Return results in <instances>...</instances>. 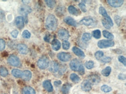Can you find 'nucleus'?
I'll return each mask as SVG.
<instances>
[{
	"mask_svg": "<svg viewBox=\"0 0 126 94\" xmlns=\"http://www.w3.org/2000/svg\"><path fill=\"white\" fill-rule=\"evenodd\" d=\"M102 33H103V36H104L105 38H107V39L111 40V39H113L114 38L113 35L112 33L109 32V31H106V30H104V31H103Z\"/></svg>",
	"mask_w": 126,
	"mask_h": 94,
	"instance_id": "cd10ccee",
	"label": "nucleus"
},
{
	"mask_svg": "<svg viewBox=\"0 0 126 94\" xmlns=\"http://www.w3.org/2000/svg\"><path fill=\"white\" fill-rule=\"evenodd\" d=\"M49 65V60L47 57L43 56L40 58L37 62L38 68L41 69H46Z\"/></svg>",
	"mask_w": 126,
	"mask_h": 94,
	"instance_id": "f03ea898",
	"label": "nucleus"
},
{
	"mask_svg": "<svg viewBox=\"0 0 126 94\" xmlns=\"http://www.w3.org/2000/svg\"><path fill=\"white\" fill-rule=\"evenodd\" d=\"M114 42L112 40H101L98 42V46L100 49H106L114 46Z\"/></svg>",
	"mask_w": 126,
	"mask_h": 94,
	"instance_id": "7ed1b4c3",
	"label": "nucleus"
},
{
	"mask_svg": "<svg viewBox=\"0 0 126 94\" xmlns=\"http://www.w3.org/2000/svg\"><path fill=\"white\" fill-rule=\"evenodd\" d=\"M111 60H112V58L109 57H104V58H103L102 59H101V61L102 63H109V62L111 61Z\"/></svg>",
	"mask_w": 126,
	"mask_h": 94,
	"instance_id": "79ce46f5",
	"label": "nucleus"
},
{
	"mask_svg": "<svg viewBox=\"0 0 126 94\" xmlns=\"http://www.w3.org/2000/svg\"><path fill=\"white\" fill-rule=\"evenodd\" d=\"M79 74H81V75H83L85 73V69H84V67L83 66V65L81 64V65L80 66V68L78 70Z\"/></svg>",
	"mask_w": 126,
	"mask_h": 94,
	"instance_id": "a18cd8bd",
	"label": "nucleus"
},
{
	"mask_svg": "<svg viewBox=\"0 0 126 94\" xmlns=\"http://www.w3.org/2000/svg\"><path fill=\"white\" fill-rule=\"evenodd\" d=\"M62 84V82H61V81L59 80V81H56V82H54V84L55 86H58V85H61V84Z\"/></svg>",
	"mask_w": 126,
	"mask_h": 94,
	"instance_id": "3c124183",
	"label": "nucleus"
},
{
	"mask_svg": "<svg viewBox=\"0 0 126 94\" xmlns=\"http://www.w3.org/2000/svg\"><path fill=\"white\" fill-rule=\"evenodd\" d=\"M43 87L46 89L48 92H51L53 91V86L49 80H46L43 82Z\"/></svg>",
	"mask_w": 126,
	"mask_h": 94,
	"instance_id": "aec40b11",
	"label": "nucleus"
},
{
	"mask_svg": "<svg viewBox=\"0 0 126 94\" xmlns=\"http://www.w3.org/2000/svg\"><path fill=\"white\" fill-rule=\"evenodd\" d=\"M99 13L101 14L102 16L104 17V18H106V17L109 16L108 15L106 9H105L103 6H101V7L99 8Z\"/></svg>",
	"mask_w": 126,
	"mask_h": 94,
	"instance_id": "7c9ffc66",
	"label": "nucleus"
},
{
	"mask_svg": "<svg viewBox=\"0 0 126 94\" xmlns=\"http://www.w3.org/2000/svg\"><path fill=\"white\" fill-rule=\"evenodd\" d=\"M70 79L73 82L75 83H78L80 81V78L76 73H72V74H71L70 76Z\"/></svg>",
	"mask_w": 126,
	"mask_h": 94,
	"instance_id": "bb28decb",
	"label": "nucleus"
},
{
	"mask_svg": "<svg viewBox=\"0 0 126 94\" xmlns=\"http://www.w3.org/2000/svg\"><path fill=\"white\" fill-rule=\"evenodd\" d=\"M80 65V62L77 59H73L70 63V69L74 71H78Z\"/></svg>",
	"mask_w": 126,
	"mask_h": 94,
	"instance_id": "9d476101",
	"label": "nucleus"
},
{
	"mask_svg": "<svg viewBox=\"0 0 126 94\" xmlns=\"http://www.w3.org/2000/svg\"><path fill=\"white\" fill-rule=\"evenodd\" d=\"M32 12V9L30 6L26 5H21L20 7L19 8L18 12L20 15L25 16H26L28 15L29 13H31Z\"/></svg>",
	"mask_w": 126,
	"mask_h": 94,
	"instance_id": "39448f33",
	"label": "nucleus"
},
{
	"mask_svg": "<svg viewBox=\"0 0 126 94\" xmlns=\"http://www.w3.org/2000/svg\"><path fill=\"white\" fill-rule=\"evenodd\" d=\"M72 51H73V52L75 53V55H76L77 56L80 57V58H84L85 56L84 52L83 51L81 50L80 49L77 47L76 46H74V47H73Z\"/></svg>",
	"mask_w": 126,
	"mask_h": 94,
	"instance_id": "dca6fc26",
	"label": "nucleus"
},
{
	"mask_svg": "<svg viewBox=\"0 0 126 94\" xmlns=\"http://www.w3.org/2000/svg\"><path fill=\"white\" fill-rule=\"evenodd\" d=\"M70 44L69 41H64L62 43V47L64 50H68L70 48Z\"/></svg>",
	"mask_w": 126,
	"mask_h": 94,
	"instance_id": "4c0bfd02",
	"label": "nucleus"
},
{
	"mask_svg": "<svg viewBox=\"0 0 126 94\" xmlns=\"http://www.w3.org/2000/svg\"><path fill=\"white\" fill-rule=\"evenodd\" d=\"M17 49L21 54H26L28 52V47L25 44L20 43L17 44Z\"/></svg>",
	"mask_w": 126,
	"mask_h": 94,
	"instance_id": "4468645a",
	"label": "nucleus"
},
{
	"mask_svg": "<svg viewBox=\"0 0 126 94\" xmlns=\"http://www.w3.org/2000/svg\"><path fill=\"white\" fill-rule=\"evenodd\" d=\"M104 55V54H103V52H102V51H98L95 53V58H96V60H99L102 58Z\"/></svg>",
	"mask_w": 126,
	"mask_h": 94,
	"instance_id": "e433bc0d",
	"label": "nucleus"
},
{
	"mask_svg": "<svg viewBox=\"0 0 126 94\" xmlns=\"http://www.w3.org/2000/svg\"><path fill=\"white\" fill-rule=\"evenodd\" d=\"M56 13L58 15H63L64 13V11H65V9H64V8L63 6H58L57 8L56 9Z\"/></svg>",
	"mask_w": 126,
	"mask_h": 94,
	"instance_id": "2f4dec72",
	"label": "nucleus"
},
{
	"mask_svg": "<svg viewBox=\"0 0 126 94\" xmlns=\"http://www.w3.org/2000/svg\"><path fill=\"white\" fill-rule=\"evenodd\" d=\"M71 87H72V85L70 84L66 83L63 84L62 87V88H61L62 92L63 94H67L69 93V90H70Z\"/></svg>",
	"mask_w": 126,
	"mask_h": 94,
	"instance_id": "b1692460",
	"label": "nucleus"
},
{
	"mask_svg": "<svg viewBox=\"0 0 126 94\" xmlns=\"http://www.w3.org/2000/svg\"><path fill=\"white\" fill-rule=\"evenodd\" d=\"M49 70L52 73H55L59 70V65L56 61H52L49 65Z\"/></svg>",
	"mask_w": 126,
	"mask_h": 94,
	"instance_id": "a211bd4d",
	"label": "nucleus"
},
{
	"mask_svg": "<svg viewBox=\"0 0 126 94\" xmlns=\"http://www.w3.org/2000/svg\"><path fill=\"white\" fill-rule=\"evenodd\" d=\"M15 23L16 26L19 29H22L24 27V25H25V20H24L23 17L18 16L16 18Z\"/></svg>",
	"mask_w": 126,
	"mask_h": 94,
	"instance_id": "ddd939ff",
	"label": "nucleus"
},
{
	"mask_svg": "<svg viewBox=\"0 0 126 94\" xmlns=\"http://www.w3.org/2000/svg\"><path fill=\"white\" fill-rule=\"evenodd\" d=\"M22 36L25 39H29L31 36V33H30V32L27 30H25L23 31V32H22Z\"/></svg>",
	"mask_w": 126,
	"mask_h": 94,
	"instance_id": "58836bf2",
	"label": "nucleus"
},
{
	"mask_svg": "<svg viewBox=\"0 0 126 94\" xmlns=\"http://www.w3.org/2000/svg\"><path fill=\"white\" fill-rule=\"evenodd\" d=\"M23 94H35V91L31 87H25L22 91Z\"/></svg>",
	"mask_w": 126,
	"mask_h": 94,
	"instance_id": "5701e85b",
	"label": "nucleus"
},
{
	"mask_svg": "<svg viewBox=\"0 0 126 94\" xmlns=\"http://www.w3.org/2000/svg\"><path fill=\"white\" fill-rule=\"evenodd\" d=\"M46 27L49 31H55L58 27V20L53 15H49L46 19Z\"/></svg>",
	"mask_w": 126,
	"mask_h": 94,
	"instance_id": "f257e3e1",
	"label": "nucleus"
},
{
	"mask_svg": "<svg viewBox=\"0 0 126 94\" xmlns=\"http://www.w3.org/2000/svg\"><path fill=\"white\" fill-rule=\"evenodd\" d=\"M44 41H46L47 42H50V39H51V36H50L49 34H47L46 36H44Z\"/></svg>",
	"mask_w": 126,
	"mask_h": 94,
	"instance_id": "09e8293b",
	"label": "nucleus"
},
{
	"mask_svg": "<svg viewBox=\"0 0 126 94\" xmlns=\"http://www.w3.org/2000/svg\"><path fill=\"white\" fill-rule=\"evenodd\" d=\"M92 35L96 39H99L101 36V33L99 30H96L93 31L92 32Z\"/></svg>",
	"mask_w": 126,
	"mask_h": 94,
	"instance_id": "72a5a7b5",
	"label": "nucleus"
},
{
	"mask_svg": "<svg viewBox=\"0 0 126 94\" xmlns=\"http://www.w3.org/2000/svg\"><path fill=\"white\" fill-rule=\"evenodd\" d=\"M8 74V71L7 69L3 66L0 67V75L2 77H6Z\"/></svg>",
	"mask_w": 126,
	"mask_h": 94,
	"instance_id": "c756f323",
	"label": "nucleus"
},
{
	"mask_svg": "<svg viewBox=\"0 0 126 94\" xmlns=\"http://www.w3.org/2000/svg\"><path fill=\"white\" fill-rule=\"evenodd\" d=\"M8 63L13 66H18L20 63L19 58L15 55H11L8 58Z\"/></svg>",
	"mask_w": 126,
	"mask_h": 94,
	"instance_id": "20e7f679",
	"label": "nucleus"
},
{
	"mask_svg": "<svg viewBox=\"0 0 126 94\" xmlns=\"http://www.w3.org/2000/svg\"><path fill=\"white\" fill-rule=\"evenodd\" d=\"M102 23L103 26L106 29H110L113 25V23L112 19L110 16L106 17V18H103L102 20Z\"/></svg>",
	"mask_w": 126,
	"mask_h": 94,
	"instance_id": "6e6552de",
	"label": "nucleus"
},
{
	"mask_svg": "<svg viewBox=\"0 0 126 94\" xmlns=\"http://www.w3.org/2000/svg\"><path fill=\"white\" fill-rule=\"evenodd\" d=\"M61 43L58 39H55L52 41L51 46L52 48L55 51H58L61 48Z\"/></svg>",
	"mask_w": 126,
	"mask_h": 94,
	"instance_id": "6ab92c4d",
	"label": "nucleus"
},
{
	"mask_svg": "<svg viewBox=\"0 0 126 94\" xmlns=\"http://www.w3.org/2000/svg\"><path fill=\"white\" fill-rule=\"evenodd\" d=\"M79 7H80V8L81 9V10L82 12H87V9H86V6H85V5L84 4V3H80V4H79Z\"/></svg>",
	"mask_w": 126,
	"mask_h": 94,
	"instance_id": "c03bdc74",
	"label": "nucleus"
},
{
	"mask_svg": "<svg viewBox=\"0 0 126 94\" xmlns=\"http://www.w3.org/2000/svg\"><path fill=\"white\" fill-rule=\"evenodd\" d=\"M81 87L82 90L84 91L88 92L91 90V84L89 82L88 80H84L82 82L81 85Z\"/></svg>",
	"mask_w": 126,
	"mask_h": 94,
	"instance_id": "2eb2a0df",
	"label": "nucleus"
},
{
	"mask_svg": "<svg viewBox=\"0 0 126 94\" xmlns=\"http://www.w3.org/2000/svg\"><path fill=\"white\" fill-rule=\"evenodd\" d=\"M114 21H115V23L117 25V26H120L121 23V17L119 16L116 15L114 16Z\"/></svg>",
	"mask_w": 126,
	"mask_h": 94,
	"instance_id": "37998d69",
	"label": "nucleus"
},
{
	"mask_svg": "<svg viewBox=\"0 0 126 94\" xmlns=\"http://www.w3.org/2000/svg\"><path fill=\"white\" fill-rule=\"evenodd\" d=\"M109 5L113 8H119L124 4V1L123 0H108Z\"/></svg>",
	"mask_w": 126,
	"mask_h": 94,
	"instance_id": "f8f14e48",
	"label": "nucleus"
},
{
	"mask_svg": "<svg viewBox=\"0 0 126 94\" xmlns=\"http://www.w3.org/2000/svg\"><path fill=\"white\" fill-rule=\"evenodd\" d=\"M58 58L61 61L63 62H67L69 61L72 58V56L69 53L65 52H61L57 55Z\"/></svg>",
	"mask_w": 126,
	"mask_h": 94,
	"instance_id": "423d86ee",
	"label": "nucleus"
},
{
	"mask_svg": "<svg viewBox=\"0 0 126 94\" xmlns=\"http://www.w3.org/2000/svg\"><path fill=\"white\" fill-rule=\"evenodd\" d=\"M11 73H12V75L15 77H22V74H23V72L17 69H14L11 72Z\"/></svg>",
	"mask_w": 126,
	"mask_h": 94,
	"instance_id": "393cba45",
	"label": "nucleus"
},
{
	"mask_svg": "<svg viewBox=\"0 0 126 94\" xmlns=\"http://www.w3.org/2000/svg\"><path fill=\"white\" fill-rule=\"evenodd\" d=\"M91 39V35L90 33H84L82 36V41L84 42H87Z\"/></svg>",
	"mask_w": 126,
	"mask_h": 94,
	"instance_id": "c85d7f7f",
	"label": "nucleus"
},
{
	"mask_svg": "<svg viewBox=\"0 0 126 94\" xmlns=\"http://www.w3.org/2000/svg\"><path fill=\"white\" fill-rule=\"evenodd\" d=\"M32 72L28 70H26L23 72V74H22V78L24 80L29 81L32 78Z\"/></svg>",
	"mask_w": 126,
	"mask_h": 94,
	"instance_id": "412c9836",
	"label": "nucleus"
},
{
	"mask_svg": "<svg viewBox=\"0 0 126 94\" xmlns=\"http://www.w3.org/2000/svg\"><path fill=\"white\" fill-rule=\"evenodd\" d=\"M101 89L103 92H106V93H107V92H110L112 90V88H111L110 87H109V86L107 85H103L101 87Z\"/></svg>",
	"mask_w": 126,
	"mask_h": 94,
	"instance_id": "f704fd0d",
	"label": "nucleus"
},
{
	"mask_svg": "<svg viewBox=\"0 0 126 94\" xmlns=\"http://www.w3.org/2000/svg\"><path fill=\"white\" fill-rule=\"evenodd\" d=\"M18 33L19 31L17 30H14V31L11 32V35L14 38H16L17 37V35H18Z\"/></svg>",
	"mask_w": 126,
	"mask_h": 94,
	"instance_id": "49530a36",
	"label": "nucleus"
},
{
	"mask_svg": "<svg viewBox=\"0 0 126 94\" xmlns=\"http://www.w3.org/2000/svg\"><path fill=\"white\" fill-rule=\"evenodd\" d=\"M85 67H86L87 69H93L94 66V63L93 61H88L85 63Z\"/></svg>",
	"mask_w": 126,
	"mask_h": 94,
	"instance_id": "c9c22d12",
	"label": "nucleus"
},
{
	"mask_svg": "<svg viewBox=\"0 0 126 94\" xmlns=\"http://www.w3.org/2000/svg\"><path fill=\"white\" fill-rule=\"evenodd\" d=\"M5 48V42L4 39H0V51H2Z\"/></svg>",
	"mask_w": 126,
	"mask_h": 94,
	"instance_id": "a19ab883",
	"label": "nucleus"
},
{
	"mask_svg": "<svg viewBox=\"0 0 126 94\" xmlns=\"http://www.w3.org/2000/svg\"><path fill=\"white\" fill-rule=\"evenodd\" d=\"M68 11L71 15H73L78 16L80 14V11H79L76 8H75V6L73 5H70L69 6Z\"/></svg>",
	"mask_w": 126,
	"mask_h": 94,
	"instance_id": "4be33fe9",
	"label": "nucleus"
},
{
	"mask_svg": "<svg viewBox=\"0 0 126 94\" xmlns=\"http://www.w3.org/2000/svg\"><path fill=\"white\" fill-rule=\"evenodd\" d=\"M111 71H112V68L110 66H107L106 67L105 69H103L102 71V74L103 76H105V77H108L110 74Z\"/></svg>",
	"mask_w": 126,
	"mask_h": 94,
	"instance_id": "a878e982",
	"label": "nucleus"
},
{
	"mask_svg": "<svg viewBox=\"0 0 126 94\" xmlns=\"http://www.w3.org/2000/svg\"><path fill=\"white\" fill-rule=\"evenodd\" d=\"M118 79L120 80H124L126 79V76L122 74V73H121V74H119V76H118Z\"/></svg>",
	"mask_w": 126,
	"mask_h": 94,
	"instance_id": "8fccbe9b",
	"label": "nucleus"
},
{
	"mask_svg": "<svg viewBox=\"0 0 126 94\" xmlns=\"http://www.w3.org/2000/svg\"><path fill=\"white\" fill-rule=\"evenodd\" d=\"M45 2H46L47 5L49 8H54L55 6L56 2L55 1H52V0H46Z\"/></svg>",
	"mask_w": 126,
	"mask_h": 94,
	"instance_id": "473e14b6",
	"label": "nucleus"
},
{
	"mask_svg": "<svg viewBox=\"0 0 126 94\" xmlns=\"http://www.w3.org/2000/svg\"><path fill=\"white\" fill-rule=\"evenodd\" d=\"M64 21L69 25H71V26L73 27H77V23L76 21V20L73 18H72V17L68 16L66 17L64 19Z\"/></svg>",
	"mask_w": 126,
	"mask_h": 94,
	"instance_id": "f3484780",
	"label": "nucleus"
},
{
	"mask_svg": "<svg viewBox=\"0 0 126 94\" xmlns=\"http://www.w3.org/2000/svg\"><path fill=\"white\" fill-rule=\"evenodd\" d=\"M89 82L93 84H97L101 82L100 76L97 74H92L88 76Z\"/></svg>",
	"mask_w": 126,
	"mask_h": 94,
	"instance_id": "1a4fd4ad",
	"label": "nucleus"
},
{
	"mask_svg": "<svg viewBox=\"0 0 126 94\" xmlns=\"http://www.w3.org/2000/svg\"><path fill=\"white\" fill-rule=\"evenodd\" d=\"M118 60H119L121 63H122L124 66H126V59L125 57L120 55V56L118 57Z\"/></svg>",
	"mask_w": 126,
	"mask_h": 94,
	"instance_id": "ea45409f",
	"label": "nucleus"
},
{
	"mask_svg": "<svg viewBox=\"0 0 126 94\" xmlns=\"http://www.w3.org/2000/svg\"><path fill=\"white\" fill-rule=\"evenodd\" d=\"M94 23V20L93 17L88 16L81 19L79 22V24L81 25H85L86 26H90V25L93 24Z\"/></svg>",
	"mask_w": 126,
	"mask_h": 94,
	"instance_id": "0eeeda50",
	"label": "nucleus"
},
{
	"mask_svg": "<svg viewBox=\"0 0 126 94\" xmlns=\"http://www.w3.org/2000/svg\"><path fill=\"white\" fill-rule=\"evenodd\" d=\"M58 36L59 39L62 40H66L69 39V33L67 30L65 29H61L58 31Z\"/></svg>",
	"mask_w": 126,
	"mask_h": 94,
	"instance_id": "9b49d317",
	"label": "nucleus"
},
{
	"mask_svg": "<svg viewBox=\"0 0 126 94\" xmlns=\"http://www.w3.org/2000/svg\"><path fill=\"white\" fill-rule=\"evenodd\" d=\"M5 19V14L4 12L2 10L0 9V22L4 21Z\"/></svg>",
	"mask_w": 126,
	"mask_h": 94,
	"instance_id": "de8ad7c7",
	"label": "nucleus"
}]
</instances>
